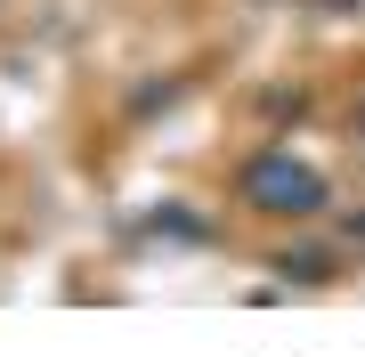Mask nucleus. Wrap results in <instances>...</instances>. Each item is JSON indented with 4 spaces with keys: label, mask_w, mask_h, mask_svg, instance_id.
Wrapping results in <instances>:
<instances>
[{
    "label": "nucleus",
    "mask_w": 365,
    "mask_h": 357,
    "mask_svg": "<svg viewBox=\"0 0 365 357\" xmlns=\"http://www.w3.org/2000/svg\"><path fill=\"white\" fill-rule=\"evenodd\" d=\"M244 195H252V212H292V219H309L317 203H325V179L300 171V162H284V155H268V162L244 171Z\"/></svg>",
    "instance_id": "nucleus-1"
}]
</instances>
